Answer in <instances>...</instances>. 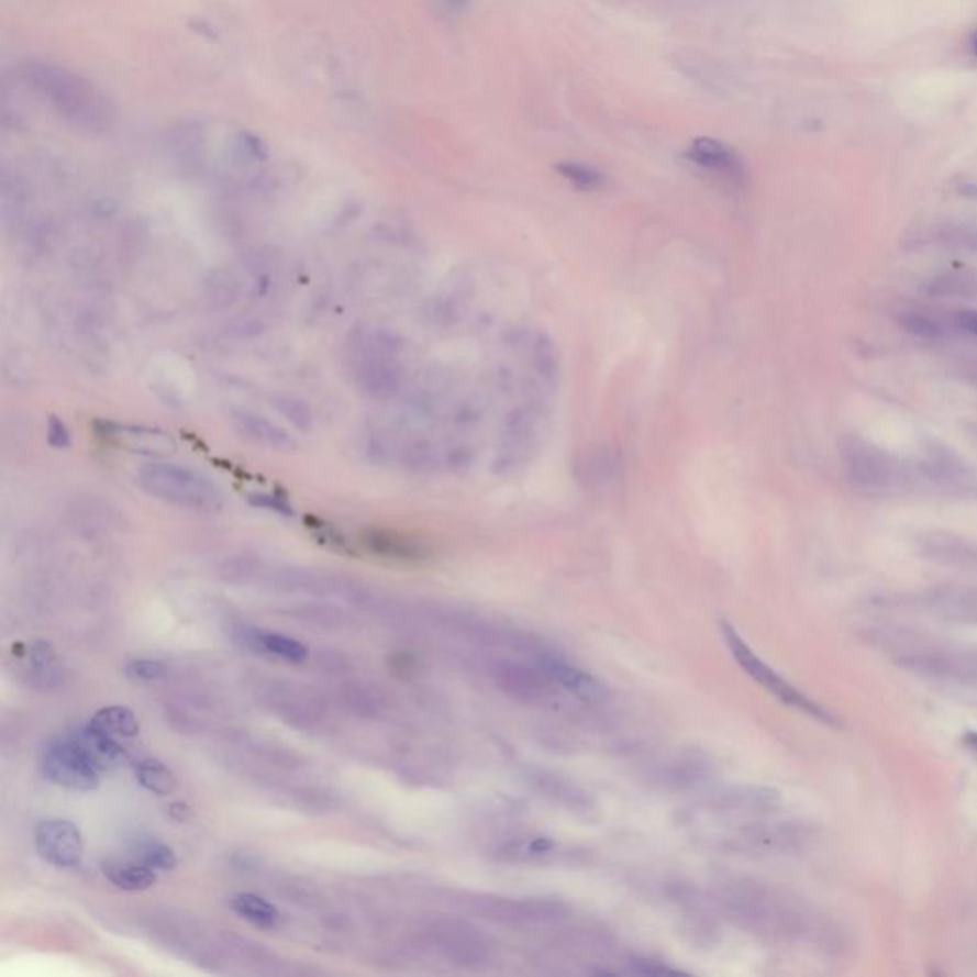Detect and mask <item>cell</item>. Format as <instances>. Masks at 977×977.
I'll list each match as a JSON object with an SVG mask.
<instances>
[{
	"label": "cell",
	"instance_id": "obj_1",
	"mask_svg": "<svg viewBox=\"0 0 977 977\" xmlns=\"http://www.w3.org/2000/svg\"><path fill=\"white\" fill-rule=\"evenodd\" d=\"M20 80L48 108L79 131L103 134L115 123V106L95 80L54 62L31 59L18 69Z\"/></svg>",
	"mask_w": 977,
	"mask_h": 977
},
{
	"label": "cell",
	"instance_id": "obj_2",
	"mask_svg": "<svg viewBox=\"0 0 977 977\" xmlns=\"http://www.w3.org/2000/svg\"><path fill=\"white\" fill-rule=\"evenodd\" d=\"M720 903L739 926L753 934L795 942L813 932V919L795 899L764 884L735 880L722 886Z\"/></svg>",
	"mask_w": 977,
	"mask_h": 977
},
{
	"label": "cell",
	"instance_id": "obj_3",
	"mask_svg": "<svg viewBox=\"0 0 977 977\" xmlns=\"http://www.w3.org/2000/svg\"><path fill=\"white\" fill-rule=\"evenodd\" d=\"M136 481L155 499L197 512L217 510L224 499L220 487L212 479L178 464L160 460L144 464L138 470Z\"/></svg>",
	"mask_w": 977,
	"mask_h": 977
},
{
	"label": "cell",
	"instance_id": "obj_4",
	"mask_svg": "<svg viewBox=\"0 0 977 977\" xmlns=\"http://www.w3.org/2000/svg\"><path fill=\"white\" fill-rule=\"evenodd\" d=\"M720 632H722L724 644L728 645V650L732 653L735 663H737V665L741 666V668H743L756 684H760L762 688L769 691L775 699H779L782 704L800 710L803 714H808V717L813 718V720H819V722H823V724L839 725L836 718H834L829 710L823 709L819 702L813 701L810 697L803 696L800 689L795 688L790 681L785 680L781 674L774 670L768 663H764V660H762L760 657L746 645L743 636L739 634L737 630L733 629V624L728 623V621H722V623H720Z\"/></svg>",
	"mask_w": 977,
	"mask_h": 977
},
{
	"label": "cell",
	"instance_id": "obj_5",
	"mask_svg": "<svg viewBox=\"0 0 977 977\" xmlns=\"http://www.w3.org/2000/svg\"><path fill=\"white\" fill-rule=\"evenodd\" d=\"M38 768L46 781L54 782L62 789L90 792L100 785L98 769L80 753L79 746L73 743L69 735L46 743L38 758Z\"/></svg>",
	"mask_w": 977,
	"mask_h": 977
},
{
	"label": "cell",
	"instance_id": "obj_6",
	"mask_svg": "<svg viewBox=\"0 0 977 977\" xmlns=\"http://www.w3.org/2000/svg\"><path fill=\"white\" fill-rule=\"evenodd\" d=\"M840 455L846 464L850 479L859 487L886 491L899 481V468L893 458L859 435L844 437L840 442Z\"/></svg>",
	"mask_w": 977,
	"mask_h": 977
},
{
	"label": "cell",
	"instance_id": "obj_7",
	"mask_svg": "<svg viewBox=\"0 0 977 977\" xmlns=\"http://www.w3.org/2000/svg\"><path fill=\"white\" fill-rule=\"evenodd\" d=\"M476 912L504 926H544L564 919L567 907L554 899L479 898Z\"/></svg>",
	"mask_w": 977,
	"mask_h": 977
},
{
	"label": "cell",
	"instance_id": "obj_8",
	"mask_svg": "<svg viewBox=\"0 0 977 977\" xmlns=\"http://www.w3.org/2000/svg\"><path fill=\"white\" fill-rule=\"evenodd\" d=\"M35 847L44 862L58 869L79 867L85 842L79 829L67 819H44L35 829Z\"/></svg>",
	"mask_w": 977,
	"mask_h": 977
},
{
	"label": "cell",
	"instance_id": "obj_9",
	"mask_svg": "<svg viewBox=\"0 0 977 977\" xmlns=\"http://www.w3.org/2000/svg\"><path fill=\"white\" fill-rule=\"evenodd\" d=\"M497 688L518 702L546 701L556 691V681L539 663L528 665L518 660H504L492 668Z\"/></svg>",
	"mask_w": 977,
	"mask_h": 977
},
{
	"label": "cell",
	"instance_id": "obj_10",
	"mask_svg": "<svg viewBox=\"0 0 977 977\" xmlns=\"http://www.w3.org/2000/svg\"><path fill=\"white\" fill-rule=\"evenodd\" d=\"M813 839L808 826L798 823H764L741 829L733 846L758 854H795Z\"/></svg>",
	"mask_w": 977,
	"mask_h": 977
},
{
	"label": "cell",
	"instance_id": "obj_11",
	"mask_svg": "<svg viewBox=\"0 0 977 977\" xmlns=\"http://www.w3.org/2000/svg\"><path fill=\"white\" fill-rule=\"evenodd\" d=\"M684 157L704 173L718 176L720 180L733 184V186H741L746 180L743 159L739 157V153L733 149L732 145L720 142V140L709 138V136L691 140Z\"/></svg>",
	"mask_w": 977,
	"mask_h": 977
},
{
	"label": "cell",
	"instance_id": "obj_12",
	"mask_svg": "<svg viewBox=\"0 0 977 977\" xmlns=\"http://www.w3.org/2000/svg\"><path fill=\"white\" fill-rule=\"evenodd\" d=\"M230 424L235 434L241 435L246 442L264 447V449L277 451V453H295L298 442L289 430L276 424L274 420L266 419L253 411L235 409L230 413Z\"/></svg>",
	"mask_w": 977,
	"mask_h": 977
},
{
	"label": "cell",
	"instance_id": "obj_13",
	"mask_svg": "<svg viewBox=\"0 0 977 977\" xmlns=\"http://www.w3.org/2000/svg\"><path fill=\"white\" fill-rule=\"evenodd\" d=\"M440 942L451 961L468 968H479L491 958V943L478 928L447 924L440 932Z\"/></svg>",
	"mask_w": 977,
	"mask_h": 977
},
{
	"label": "cell",
	"instance_id": "obj_14",
	"mask_svg": "<svg viewBox=\"0 0 977 977\" xmlns=\"http://www.w3.org/2000/svg\"><path fill=\"white\" fill-rule=\"evenodd\" d=\"M536 663L543 666L546 673L551 674V678L556 681V686L567 689L569 693H573L580 701H600V699L606 697V688L593 678L592 674L582 670L577 665H571L564 657L543 653V655L536 657Z\"/></svg>",
	"mask_w": 977,
	"mask_h": 977
},
{
	"label": "cell",
	"instance_id": "obj_15",
	"mask_svg": "<svg viewBox=\"0 0 977 977\" xmlns=\"http://www.w3.org/2000/svg\"><path fill=\"white\" fill-rule=\"evenodd\" d=\"M920 554L924 558L958 569H977V543L951 533H930L919 541Z\"/></svg>",
	"mask_w": 977,
	"mask_h": 977
},
{
	"label": "cell",
	"instance_id": "obj_16",
	"mask_svg": "<svg viewBox=\"0 0 977 977\" xmlns=\"http://www.w3.org/2000/svg\"><path fill=\"white\" fill-rule=\"evenodd\" d=\"M365 548L380 558L401 562V564H419L430 556L428 546L413 536L391 531V529H369L363 535Z\"/></svg>",
	"mask_w": 977,
	"mask_h": 977
},
{
	"label": "cell",
	"instance_id": "obj_17",
	"mask_svg": "<svg viewBox=\"0 0 977 977\" xmlns=\"http://www.w3.org/2000/svg\"><path fill=\"white\" fill-rule=\"evenodd\" d=\"M69 737L73 739L75 745L79 746L80 753L87 756L88 762L98 771H111V769L121 768L126 758H129L124 746L116 741V737L102 732V730H98L90 722L79 728L77 732L71 733Z\"/></svg>",
	"mask_w": 977,
	"mask_h": 977
},
{
	"label": "cell",
	"instance_id": "obj_18",
	"mask_svg": "<svg viewBox=\"0 0 977 977\" xmlns=\"http://www.w3.org/2000/svg\"><path fill=\"white\" fill-rule=\"evenodd\" d=\"M924 608L945 621L977 624V588H943L924 598Z\"/></svg>",
	"mask_w": 977,
	"mask_h": 977
},
{
	"label": "cell",
	"instance_id": "obj_19",
	"mask_svg": "<svg viewBox=\"0 0 977 977\" xmlns=\"http://www.w3.org/2000/svg\"><path fill=\"white\" fill-rule=\"evenodd\" d=\"M246 645L253 647L256 652L266 653L277 659L287 660L292 665H300L308 659V647L300 644L295 637L285 636L279 632H268V630H248L246 634Z\"/></svg>",
	"mask_w": 977,
	"mask_h": 977
},
{
	"label": "cell",
	"instance_id": "obj_20",
	"mask_svg": "<svg viewBox=\"0 0 977 977\" xmlns=\"http://www.w3.org/2000/svg\"><path fill=\"white\" fill-rule=\"evenodd\" d=\"M102 873L109 882L119 890L142 891L152 888L157 882L155 870L145 867L142 863L119 862V859H106L102 863Z\"/></svg>",
	"mask_w": 977,
	"mask_h": 977
},
{
	"label": "cell",
	"instance_id": "obj_21",
	"mask_svg": "<svg viewBox=\"0 0 977 977\" xmlns=\"http://www.w3.org/2000/svg\"><path fill=\"white\" fill-rule=\"evenodd\" d=\"M233 912H237L241 919L248 920L251 924L262 930H271L279 924V911L271 906L268 899L260 898L256 893H237L230 901Z\"/></svg>",
	"mask_w": 977,
	"mask_h": 977
},
{
	"label": "cell",
	"instance_id": "obj_22",
	"mask_svg": "<svg viewBox=\"0 0 977 977\" xmlns=\"http://www.w3.org/2000/svg\"><path fill=\"white\" fill-rule=\"evenodd\" d=\"M109 435L124 447L140 453H167L168 449H175V443L167 434H159L147 428L116 426V432Z\"/></svg>",
	"mask_w": 977,
	"mask_h": 977
},
{
	"label": "cell",
	"instance_id": "obj_23",
	"mask_svg": "<svg viewBox=\"0 0 977 977\" xmlns=\"http://www.w3.org/2000/svg\"><path fill=\"white\" fill-rule=\"evenodd\" d=\"M90 724L113 735V737H136L140 733L138 718L131 709L121 707V704L103 707L98 710L90 720Z\"/></svg>",
	"mask_w": 977,
	"mask_h": 977
},
{
	"label": "cell",
	"instance_id": "obj_24",
	"mask_svg": "<svg viewBox=\"0 0 977 977\" xmlns=\"http://www.w3.org/2000/svg\"><path fill=\"white\" fill-rule=\"evenodd\" d=\"M134 775H136V781L145 790H149L153 795H159V797L173 795L178 787V779L173 774V769L155 758L138 762L134 768Z\"/></svg>",
	"mask_w": 977,
	"mask_h": 977
},
{
	"label": "cell",
	"instance_id": "obj_25",
	"mask_svg": "<svg viewBox=\"0 0 977 977\" xmlns=\"http://www.w3.org/2000/svg\"><path fill=\"white\" fill-rule=\"evenodd\" d=\"M554 852V844L548 839L508 840L504 846L497 850L500 862H541Z\"/></svg>",
	"mask_w": 977,
	"mask_h": 977
},
{
	"label": "cell",
	"instance_id": "obj_26",
	"mask_svg": "<svg viewBox=\"0 0 977 977\" xmlns=\"http://www.w3.org/2000/svg\"><path fill=\"white\" fill-rule=\"evenodd\" d=\"M136 859L153 870H175L178 865L175 850L160 840H140L136 846Z\"/></svg>",
	"mask_w": 977,
	"mask_h": 977
},
{
	"label": "cell",
	"instance_id": "obj_27",
	"mask_svg": "<svg viewBox=\"0 0 977 977\" xmlns=\"http://www.w3.org/2000/svg\"><path fill=\"white\" fill-rule=\"evenodd\" d=\"M556 170L565 180L582 191H596L606 186V175L587 163L580 160H562L556 165Z\"/></svg>",
	"mask_w": 977,
	"mask_h": 977
},
{
	"label": "cell",
	"instance_id": "obj_28",
	"mask_svg": "<svg viewBox=\"0 0 977 977\" xmlns=\"http://www.w3.org/2000/svg\"><path fill=\"white\" fill-rule=\"evenodd\" d=\"M274 407L285 419L289 420L292 426L300 428V430H310L313 426L312 409L302 399L277 396L274 399Z\"/></svg>",
	"mask_w": 977,
	"mask_h": 977
},
{
	"label": "cell",
	"instance_id": "obj_29",
	"mask_svg": "<svg viewBox=\"0 0 977 977\" xmlns=\"http://www.w3.org/2000/svg\"><path fill=\"white\" fill-rule=\"evenodd\" d=\"M901 325H903L907 333L914 334V336L924 338V341H935V338L942 334V326L937 325L934 319L926 318V315H919V313L903 315V318H901Z\"/></svg>",
	"mask_w": 977,
	"mask_h": 977
},
{
	"label": "cell",
	"instance_id": "obj_30",
	"mask_svg": "<svg viewBox=\"0 0 977 977\" xmlns=\"http://www.w3.org/2000/svg\"><path fill=\"white\" fill-rule=\"evenodd\" d=\"M124 673L132 680L153 681L160 680L167 674V668L159 660L140 659L129 663L126 668H124Z\"/></svg>",
	"mask_w": 977,
	"mask_h": 977
},
{
	"label": "cell",
	"instance_id": "obj_31",
	"mask_svg": "<svg viewBox=\"0 0 977 977\" xmlns=\"http://www.w3.org/2000/svg\"><path fill=\"white\" fill-rule=\"evenodd\" d=\"M251 500H253L254 507L266 508V510H271V512H277V514L292 515V507H290L287 500L282 499V497H277V495L260 492V495H253Z\"/></svg>",
	"mask_w": 977,
	"mask_h": 977
},
{
	"label": "cell",
	"instance_id": "obj_32",
	"mask_svg": "<svg viewBox=\"0 0 977 977\" xmlns=\"http://www.w3.org/2000/svg\"><path fill=\"white\" fill-rule=\"evenodd\" d=\"M48 442L56 449H67L71 445V434H69L64 420L52 419L48 422Z\"/></svg>",
	"mask_w": 977,
	"mask_h": 977
},
{
	"label": "cell",
	"instance_id": "obj_33",
	"mask_svg": "<svg viewBox=\"0 0 977 977\" xmlns=\"http://www.w3.org/2000/svg\"><path fill=\"white\" fill-rule=\"evenodd\" d=\"M471 2L474 0H437V7L442 8L443 14L458 15L463 14L464 10H468Z\"/></svg>",
	"mask_w": 977,
	"mask_h": 977
},
{
	"label": "cell",
	"instance_id": "obj_34",
	"mask_svg": "<svg viewBox=\"0 0 977 977\" xmlns=\"http://www.w3.org/2000/svg\"><path fill=\"white\" fill-rule=\"evenodd\" d=\"M956 321H958V325L966 329L968 333L977 336V312H972V310H964V312L956 313Z\"/></svg>",
	"mask_w": 977,
	"mask_h": 977
},
{
	"label": "cell",
	"instance_id": "obj_35",
	"mask_svg": "<svg viewBox=\"0 0 977 977\" xmlns=\"http://www.w3.org/2000/svg\"><path fill=\"white\" fill-rule=\"evenodd\" d=\"M970 48L974 52V56L977 58V30L974 31V35H972Z\"/></svg>",
	"mask_w": 977,
	"mask_h": 977
},
{
	"label": "cell",
	"instance_id": "obj_36",
	"mask_svg": "<svg viewBox=\"0 0 977 977\" xmlns=\"http://www.w3.org/2000/svg\"><path fill=\"white\" fill-rule=\"evenodd\" d=\"M968 741H970L972 746H977V735H976V733H972L970 737H968Z\"/></svg>",
	"mask_w": 977,
	"mask_h": 977
}]
</instances>
